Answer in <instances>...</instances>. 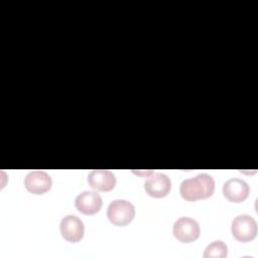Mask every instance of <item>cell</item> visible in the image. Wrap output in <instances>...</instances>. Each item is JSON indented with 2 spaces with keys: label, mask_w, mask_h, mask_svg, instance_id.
I'll return each instance as SVG.
<instances>
[{
  "label": "cell",
  "mask_w": 258,
  "mask_h": 258,
  "mask_svg": "<svg viewBox=\"0 0 258 258\" xmlns=\"http://www.w3.org/2000/svg\"><path fill=\"white\" fill-rule=\"evenodd\" d=\"M171 188L170 178L161 172L152 173L149 175L144 182V189L146 194L152 198H164L166 197Z\"/></svg>",
  "instance_id": "cell-6"
},
{
  "label": "cell",
  "mask_w": 258,
  "mask_h": 258,
  "mask_svg": "<svg viewBox=\"0 0 258 258\" xmlns=\"http://www.w3.org/2000/svg\"><path fill=\"white\" fill-rule=\"evenodd\" d=\"M103 205L101 196L97 191L86 190L77 196L75 207L85 215H94L98 213Z\"/></svg>",
  "instance_id": "cell-8"
},
{
  "label": "cell",
  "mask_w": 258,
  "mask_h": 258,
  "mask_svg": "<svg viewBox=\"0 0 258 258\" xmlns=\"http://www.w3.org/2000/svg\"><path fill=\"white\" fill-rule=\"evenodd\" d=\"M62 238L71 243H77L84 237L85 227L83 221L74 215L64 216L59 223Z\"/></svg>",
  "instance_id": "cell-5"
},
{
  "label": "cell",
  "mask_w": 258,
  "mask_h": 258,
  "mask_svg": "<svg viewBox=\"0 0 258 258\" xmlns=\"http://www.w3.org/2000/svg\"><path fill=\"white\" fill-rule=\"evenodd\" d=\"M89 185L98 191H110L115 187V174L108 169H94L88 175Z\"/></svg>",
  "instance_id": "cell-9"
},
{
  "label": "cell",
  "mask_w": 258,
  "mask_h": 258,
  "mask_svg": "<svg viewBox=\"0 0 258 258\" xmlns=\"http://www.w3.org/2000/svg\"><path fill=\"white\" fill-rule=\"evenodd\" d=\"M173 236L181 243H190L196 241L201 234L199 223L189 217L178 218L172 228Z\"/></svg>",
  "instance_id": "cell-4"
},
{
  "label": "cell",
  "mask_w": 258,
  "mask_h": 258,
  "mask_svg": "<svg viewBox=\"0 0 258 258\" xmlns=\"http://www.w3.org/2000/svg\"><path fill=\"white\" fill-rule=\"evenodd\" d=\"M227 254H228L227 245L223 241L217 240L207 246L203 256L205 258H224V257H227Z\"/></svg>",
  "instance_id": "cell-11"
},
{
  "label": "cell",
  "mask_w": 258,
  "mask_h": 258,
  "mask_svg": "<svg viewBox=\"0 0 258 258\" xmlns=\"http://www.w3.org/2000/svg\"><path fill=\"white\" fill-rule=\"evenodd\" d=\"M135 216L134 206L126 200H115L110 203L107 209L109 221L119 227H124L132 222Z\"/></svg>",
  "instance_id": "cell-2"
},
{
  "label": "cell",
  "mask_w": 258,
  "mask_h": 258,
  "mask_svg": "<svg viewBox=\"0 0 258 258\" xmlns=\"http://www.w3.org/2000/svg\"><path fill=\"white\" fill-rule=\"evenodd\" d=\"M51 177L42 170H32L25 175L24 185L26 189L34 195H43L51 187Z\"/></svg>",
  "instance_id": "cell-7"
},
{
  "label": "cell",
  "mask_w": 258,
  "mask_h": 258,
  "mask_svg": "<svg viewBox=\"0 0 258 258\" xmlns=\"http://www.w3.org/2000/svg\"><path fill=\"white\" fill-rule=\"evenodd\" d=\"M250 191L248 183L240 178H231L223 185V195L231 203L244 202Z\"/></svg>",
  "instance_id": "cell-10"
},
{
  "label": "cell",
  "mask_w": 258,
  "mask_h": 258,
  "mask_svg": "<svg viewBox=\"0 0 258 258\" xmlns=\"http://www.w3.org/2000/svg\"><path fill=\"white\" fill-rule=\"evenodd\" d=\"M215 191V180L208 173H200L195 177L181 181L179 192L183 200L195 202L206 200L213 196Z\"/></svg>",
  "instance_id": "cell-1"
},
{
  "label": "cell",
  "mask_w": 258,
  "mask_h": 258,
  "mask_svg": "<svg viewBox=\"0 0 258 258\" xmlns=\"http://www.w3.org/2000/svg\"><path fill=\"white\" fill-rule=\"evenodd\" d=\"M232 235L239 242H250L257 235V223L249 215H239L232 222Z\"/></svg>",
  "instance_id": "cell-3"
}]
</instances>
